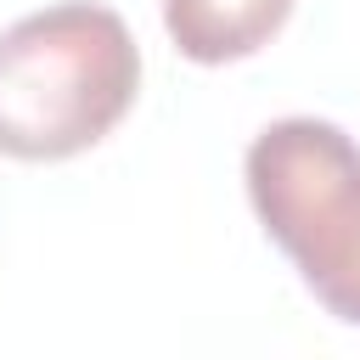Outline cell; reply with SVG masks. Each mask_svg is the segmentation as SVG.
Listing matches in <instances>:
<instances>
[{
  "mask_svg": "<svg viewBox=\"0 0 360 360\" xmlns=\"http://www.w3.org/2000/svg\"><path fill=\"white\" fill-rule=\"evenodd\" d=\"M242 180L264 236L315 304L360 326V141L332 118H276L253 135Z\"/></svg>",
  "mask_w": 360,
  "mask_h": 360,
  "instance_id": "cell-2",
  "label": "cell"
},
{
  "mask_svg": "<svg viewBox=\"0 0 360 360\" xmlns=\"http://www.w3.org/2000/svg\"><path fill=\"white\" fill-rule=\"evenodd\" d=\"M141 90V45L112 6L56 0L0 28V152L62 163L101 146Z\"/></svg>",
  "mask_w": 360,
  "mask_h": 360,
  "instance_id": "cell-1",
  "label": "cell"
},
{
  "mask_svg": "<svg viewBox=\"0 0 360 360\" xmlns=\"http://www.w3.org/2000/svg\"><path fill=\"white\" fill-rule=\"evenodd\" d=\"M292 17V0H163V34L197 68L259 56Z\"/></svg>",
  "mask_w": 360,
  "mask_h": 360,
  "instance_id": "cell-3",
  "label": "cell"
}]
</instances>
